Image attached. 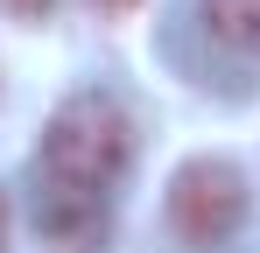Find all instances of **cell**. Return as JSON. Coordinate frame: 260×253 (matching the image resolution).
Masks as SVG:
<instances>
[{"label": "cell", "instance_id": "1", "mask_svg": "<svg viewBox=\"0 0 260 253\" xmlns=\"http://www.w3.org/2000/svg\"><path fill=\"white\" fill-rule=\"evenodd\" d=\"M134 162V120L106 91H71L36 148V225L56 253H106V197Z\"/></svg>", "mask_w": 260, "mask_h": 253}, {"label": "cell", "instance_id": "2", "mask_svg": "<svg viewBox=\"0 0 260 253\" xmlns=\"http://www.w3.org/2000/svg\"><path fill=\"white\" fill-rule=\"evenodd\" d=\"M246 225V176L225 155H190L169 176V232L183 246H225Z\"/></svg>", "mask_w": 260, "mask_h": 253}, {"label": "cell", "instance_id": "3", "mask_svg": "<svg viewBox=\"0 0 260 253\" xmlns=\"http://www.w3.org/2000/svg\"><path fill=\"white\" fill-rule=\"evenodd\" d=\"M211 42L239 49V56H260V0H197Z\"/></svg>", "mask_w": 260, "mask_h": 253}, {"label": "cell", "instance_id": "4", "mask_svg": "<svg viewBox=\"0 0 260 253\" xmlns=\"http://www.w3.org/2000/svg\"><path fill=\"white\" fill-rule=\"evenodd\" d=\"M0 7H7L14 21H43V14H49V7H56V0H0Z\"/></svg>", "mask_w": 260, "mask_h": 253}, {"label": "cell", "instance_id": "5", "mask_svg": "<svg viewBox=\"0 0 260 253\" xmlns=\"http://www.w3.org/2000/svg\"><path fill=\"white\" fill-rule=\"evenodd\" d=\"M99 7H106V14H134L141 0H99Z\"/></svg>", "mask_w": 260, "mask_h": 253}, {"label": "cell", "instance_id": "6", "mask_svg": "<svg viewBox=\"0 0 260 253\" xmlns=\"http://www.w3.org/2000/svg\"><path fill=\"white\" fill-rule=\"evenodd\" d=\"M0 253H7V197H0Z\"/></svg>", "mask_w": 260, "mask_h": 253}]
</instances>
